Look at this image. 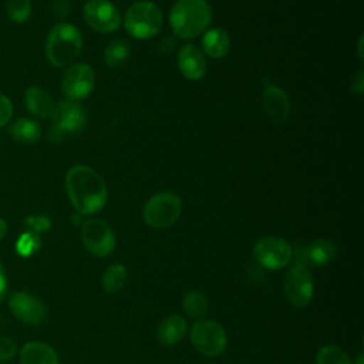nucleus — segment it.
<instances>
[{
    "label": "nucleus",
    "instance_id": "17",
    "mask_svg": "<svg viewBox=\"0 0 364 364\" xmlns=\"http://www.w3.org/2000/svg\"><path fill=\"white\" fill-rule=\"evenodd\" d=\"M186 328V320L179 314H172L159 323L156 328V338L164 346H173L183 338Z\"/></svg>",
    "mask_w": 364,
    "mask_h": 364
},
{
    "label": "nucleus",
    "instance_id": "37",
    "mask_svg": "<svg viewBox=\"0 0 364 364\" xmlns=\"http://www.w3.org/2000/svg\"><path fill=\"white\" fill-rule=\"evenodd\" d=\"M354 364H364V355H363V353H360V354L357 355V360H355Z\"/></svg>",
    "mask_w": 364,
    "mask_h": 364
},
{
    "label": "nucleus",
    "instance_id": "12",
    "mask_svg": "<svg viewBox=\"0 0 364 364\" xmlns=\"http://www.w3.org/2000/svg\"><path fill=\"white\" fill-rule=\"evenodd\" d=\"M95 85V75L90 65L74 64L71 65L61 81V88L64 94L71 101H80L87 98Z\"/></svg>",
    "mask_w": 364,
    "mask_h": 364
},
{
    "label": "nucleus",
    "instance_id": "3",
    "mask_svg": "<svg viewBox=\"0 0 364 364\" xmlns=\"http://www.w3.org/2000/svg\"><path fill=\"white\" fill-rule=\"evenodd\" d=\"M82 48L80 30L70 23L55 24L47 37L46 54L55 67H67L77 60Z\"/></svg>",
    "mask_w": 364,
    "mask_h": 364
},
{
    "label": "nucleus",
    "instance_id": "14",
    "mask_svg": "<svg viewBox=\"0 0 364 364\" xmlns=\"http://www.w3.org/2000/svg\"><path fill=\"white\" fill-rule=\"evenodd\" d=\"M262 107L273 122H284L290 115V101L286 92L276 85H266L262 94Z\"/></svg>",
    "mask_w": 364,
    "mask_h": 364
},
{
    "label": "nucleus",
    "instance_id": "19",
    "mask_svg": "<svg viewBox=\"0 0 364 364\" xmlns=\"http://www.w3.org/2000/svg\"><path fill=\"white\" fill-rule=\"evenodd\" d=\"M306 259L314 266H326L337 256V246L331 239H316L304 250Z\"/></svg>",
    "mask_w": 364,
    "mask_h": 364
},
{
    "label": "nucleus",
    "instance_id": "23",
    "mask_svg": "<svg viewBox=\"0 0 364 364\" xmlns=\"http://www.w3.org/2000/svg\"><path fill=\"white\" fill-rule=\"evenodd\" d=\"M129 55H131L129 43L122 38H117L111 41L104 51L105 63L111 68H119L125 65L127 61L129 60Z\"/></svg>",
    "mask_w": 364,
    "mask_h": 364
},
{
    "label": "nucleus",
    "instance_id": "5",
    "mask_svg": "<svg viewBox=\"0 0 364 364\" xmlns=\"http://www.w3.org/2000/svg\"><path fill=\"white\" fill-rule=\"evenodd\" d=\"M182 212L181 199L172 192H159L148 199L144 206V220L152 229L172 226Z\"/></svg>",
    "mask_w": 364,
    "mask_h": 364
},
{
    "label": "nucleus",
    "instance_id": "20",
    "mask_svg": "<svg viewBox=\"0 0 364 364\" xmlns=\"http://www.w3.org/2000/svg\"><path fill=\"white\" fill-rule=\"evenodd\" d=\"M202 48L205 54L212 58H220L226 55L230 48V40L228 33L219 27L209 28L202 37Z\"/></svg>",
    "mask_w": 364,
    "mask_h": 364
},
{
    "label": "nucleus",
    "instance_id": "15",
    "mask_svg": "<svg viewBox=\"0 0 364 364\" xmlns=\"http://www.w3.org/2000/svg\"><path fill=\"white\" fill-rule=\"evenodd\" d=\"M178 67L181 74L192 81L202 78L208 70L202 51L193 44H186L179 50Z\"/></svg>",
    "mask_w": 364,
    "mask_h": 364
},
{
    "label": "nucleus",
    "instance_id": "16",
    "mask_svg": "<svg viewBox=\"0 0 364 364\" xmlns=\"http://www.w3.org/2000/svg\"><path fill=\"white\" fill-rule=\"evenodd\" d=\"M20 364H60L53 347L43 341H28L20 351Z\"/></svg>",
    "mask_w": 364,
    "mask_h": 364
},
{
    "label": "nucleus",
    "instance_id": "32",
    "mask_svg": "<svg viewBox=\"0 0 364 364\" xmlns=\"http://www.w3.org/2000/svg\"><path fill=\"white\" fill-rule=\"evenodd\" d=\"M27 223L34 228L36 230H43V229H47L48 228V220L46 218H30L27 219Z\"/></svg>",
    "mask_w": 364,
    "mask_h": 364
},
{
    "label": "nucleus",
    "instance_id": "6",
    "mask_svg": "<svg viewBox=\"0 0 364 364\" xmlns=\"http://www.w3.org/2000/svg\"><path fill=\"white\" fill-rule=\"evenodd\" d=\"M191 343L200 354L218 357L226 350L228 336L218 321L200 318L191 328Z\"/></svg>",
    "mask_w": 364,
    "mask_h": 364
},
{
    "label": "nucleus",
    "instance_id": "33",
    "mask_svg": "<svg viewBox=\"0 0 364 364\" xmlns=\"http://www.w3.org/2000/svg\"><path fill=\"white\" fill-rule=\"evenodd\" d=\"M6 293H7V276L3 264L0 263V301L4 299Z\"/></svg>",
    "mask_w": 364,
    "mask_h": 364
},
{
    "label": "nucleus",
    "instance_id": "21",
    "mask_svg": "<svg viewBox=\"0 0 364 364\" xmlns=\"http://www.w3.org/2000/svg\"><path fill=\"white\" fill-rule=\"evenodd\" d=\"M9 132L11 135V138L20 144L24 145H30L37 142V139L41 135V129L40 125L28 118H17L9 128Z\"/></svg>",
    "mask_w": 364,
    "mask_h": 364
},
{
    "label": "nucleus",
    "instance_id": "1",
    "mask_svg": "<svg viewBox=\"0 0 364 364\" xmlns=\"http://www.w3.org/2000/svg\"><path fill=\"white\" fill-rule=\"evenodd\" d=\"M65 191L73 206L81 215L101 210L108 196L102 176L87 165H75L67 172Z\"/></svg>",
    "mask_w": 364,
    "mask_h": 364
},
{
    "label": "nucleus",
    "instance_id": "30",
    "mask_svg": "<svg viewBox=\"0 0 364 364\" xmlns=\"http://www.w3.org/2000/svg\"><path fill=\"white\" fill-rule=\"evenodd\" d=\"M53 13L55 18H65V16L70 13V3L67 0H57L53 6Z\"/></svg>",
    "mask_w": 364,
    "mask_h": 364
},
{
    "label": "nucleus",
    "instance_id": "7",
    "mask_svg": "<svg viewBox=\"0 0 364 364\" xmlns=\"http://www.w3.org/2000/svg\"><path fill=\"white\" fill-rule=\"evenodd\" d=\"M51 117L54 121V127L50 132V138L55 142L67 135H75L81 132L87 121L84 108L71 100L60 101L54 107V112Z\"/></svg>",
    "mask_w": 364,
    "mask_h": 364
},
{
    "label": "nucleus",
    "instance_id": "29",
    "mask_svg": "<svg viewBox=\"0 0 364 364\" xmlns=\"http://www.w3.org/2000/svg\"><path fill=\"white\" fill-rule=\"evenodd\" d=\"M11 114H13V105L10 100L6 95L0 94V128L9 122Z\"/></svg>",
    "mask_w": 364,
    "mask_h": 364
},
{
    "label": "nucleus",
    "instance_id": "13",
    "mask_svg": "<svg viewBox=\"0 0 364 364\" xmlns=\"http://www.w3.org/2000/svg\"><path fill=\"white\" fill-rule=\"evenodd\" d=\"M9 307L16 318L30 326L41 324L47 316V309L44 303L38 297L27 291L14 293L9 299Z\"/></svg>",
    "mask_w": 364,
    "mask_h": 364
},
{
    "label": "nucleus",
    "instance_id": "22",
    "mask_svg": "<svg viewBox=\"0 0 364 364\" xmlns=\"http://www.w3.org/2000/svg\"><path fill=\"white\" fill-rule=\"evenodd\" d=\"M182 309L188 317L200 320L209 310V303L205 293L199 290H191L182 299Z\"/></svg>",
    "mask_w": 364,
    "mask_h": 364
},
{
    "label": "nucleus",
    "instance_id": "10",
    "mask_svg": "<svg viewBox=\"0 0 364 364\" xmlns=\"http://www.w3.org/2000/svg\"><path fill=\"white\" fill-rule=\"evenodd\" d=\"M253 255L263 267L269 270H279L291 260L293 250L284 239L277 236H267L256 242Z\"/></svg>",
    "mask_w": 364,
    "mask_h": 364
},
{
    "label": "nucleus",
    "instance_id": "35",
    "mask_svg": "<svg viewBox=\"0 0 364 364\" xmlns=\"http://www.w3.org/2000/svg\"><path fill=\"white\" fill-rule=\"evenodd\" d=\"M6 232H7V225H6V222L0 218V242H1V239L4 237Z\"/></svg>",
    "mask_w": 364,
    "mask_h": 364
},
{
    "label": "nucleus",
    "instance_id": "34",
    "mask_svg": "<svg viewBox=\"0 0 364 364\" xmlns=\"http://www.w3.org/2000/svg\"><path fill=\"white\" fill-rule=\"evenodd\" d=\"M176 47V43H175V40L173 38H169V37H166V38H164V41L161 43V46H159V50L161 51H164L165 54H169V53H172V50Z\"/></svg>",
    "mask_w": 364,
    "mask_h": 364
},
{
    "label": "nucleus",
    "instance_id": "11",
    "mask_svg": "<svg viewBox=\"0 0 364 364\" xmlns=\"http://www.w3.org/2000/svg\"><path fill=\"white\" fill-rule=\"evenodd\" d=\"M85 23L98 33H112L121 26L118 9L107 0H90L84 6Z\"/></svg>",
    "mask_w": 364,
    "mask_h": 364
},
{
    "label": "nucleus",
    "instance_id": "2",
    "mask_svg": "<svg viewBox=\"0 0 364 364\" xmlns=\"http://www.w3.org/2000/svg\"><path fill=\"white\" fill-rule=\"evenodd\" d=\"M212 20V10L206 0H176L169 13L173 33L185 40L198 37Z\"/></svg>",
    "mask_w": 364,
    "mask_h": 364
},
{
    "label": "nucleus",
    "instance_id": "8",
    "mask_svg": "<svg viewBox=\"0 0 364 364\" xmlns=\"http://www.w3.org/2000/svg\"><path fill=\"white\" fill-rule=\"evenodd\" d=\"M81 237L87 250L98 257L108 256L117 245L115 233L101 219H87L81 226Z\"/></svg>",
    "mask_w": 364,
    "mask_h": 364
},
{
    "label": "nucleus",
    "instance_id": "28",
    "mask_svg": "<svg viewBox=\"0 0 364 364\" xmlns=\"http://www.w3.org/2000/svg\"><path fill=\"white\" fill-rule=\"evenodd\" d=\"M16 351H17V347H16L14 341L9 337L0 336V363L7 361L11 357H14Z\"/></svg>",
    "mask_w": 364,
    "mask_h": 364
},
{
    "label": "nucleus",
    "instance_id": "31",
    "mask_svg": "<svg viewBox=\"0 0 364 364\" xmlns=\"http://www.w3.org/2000/svg\"><path fill=\"white\" fill-rule=\"evenodd\" d=\"M351 91L357 95H361L364 91V74L363 71H358L353 80H351Z\"/></svg>",
    "mask_w": 364,
    "mask_h": 364
},
{
    "label": "nucleus",
    "instance_id": "9",
    "mask_svg": "<svg viewBox=\"0 0 364 364\" xmlns=\"http://www.w3.org/2000/svg\"><path fill=\"white\" fill-rule=\"evenodd\" d=\"M284 296L293 307L303 309L306 307L314 291L313 277L309 269L303 264H294L284 277L283 282Z\"/></svg>",
    "mask_w": 364,
    "mask_h": 364
},
{
    "label": "nucleus",
    "instance_id": "24",
    "mask_svg": "<svg viewBox=\"0 0 364 364\" xmlns=\"http://www.w3.org/2000/svg\"><path fill=\"white\" fill-rule=\"evenodd\" d=\"M127 282V269L125 266L115 263L111 264L101 277V286L105 293L112 294L119 291Z\"/></svg>",
    "mask_w": 364,
    "mask_h": 364
},
{
    "label": "nucleus",
    "instance_id": "4",
    "mask_svg": "<svg viewBox=\"0 0 364 364\" xmlns=\"http://www.w3.org/2000/svg\"><path fill=\"white\" fill-rule=\"evenodd\" d=\"M161 26L162 11L152 1H136L125 13L124 27L135 38H151L161 30Z\"/></svg>",
    "mask_w": 364,
    "mask_h": 364
},
{
    "label": "nucleus",
    "instance_id": "18",
    "mask_svg": "<svg viewBox=\"0 0 364 364\" xmlns=\"http://www.w3.org/2000/svg\"><path fill=\"white\" fill-rule=\"evenodd\" d=\"M24 101L31 114L40 118H50L54 112V101L50 94L38 87H30L24 92Z\"/></svg>",
    "mask_w": 364,
    "mask_h": 364
},
{
    "label": "nucleus",
    "instance_id": "36",
    "mask_svg": "<svg viewBox=\"0 0 364 364\" xmlns=\"http://www.w3.org/2000/svg\"><path fill=\"white\" fill-rule=\"evenodd\" d=\"M363 41H364V40H363V36H360V38H358V55H360V60H361V61H363V58H364V57H363Z\"/></svg>",
    "mask_w": 364,
    "mask_h": 364
},
{
    "label": "nucleus",
    "instance_id": "25",
    "mask_svg": "<svg viewBox=\"0 0 364 364\" xmlns=\"http://www.w3.org/2000/svg\"><path fill=\"white\" fill-rule=\"evenodd\" d=\"M316 364H353V361L343 348L324 346L316 354Z\"/></svg>",
    "mask_w": 364,
    "mask_h": 364
},
{
    "label": "nucleus",
    "instance_id": "27",
    "mask_svg": "<svg viewBox=\"0 0 364 364\" xmlns=\"http://www.w3.org/2000/svg\"><path fill=\"white\" fill-rule=\"evenodd\" d=\"M38 237L30 232H26L20 236L18 242L16 243V249L21 256H28L38 247Z\"/></svg>",
    "mask_w": 364,
    "mask_h": 364
},
{
    "label": "nucleus",
    "instance_id": "26",
    "mask_svg": "<svg viewBox=\"0 0 364 364\" xmlns=\"http://www.w3.org/2000/svg\"><path fill=\"white\" fill-rule=\"evenodd\" d=\"M6 13L13 23H24L31 14L30 0H7Z\"/></svg>",
    "mask_w": 364,
    "mask_h": 364
}]
</instances>
